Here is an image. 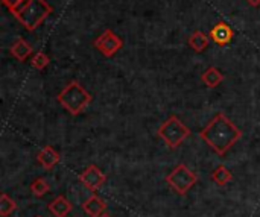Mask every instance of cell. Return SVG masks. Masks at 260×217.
I'll return each mask as SVG.
<instances>
[{"label": "cell", "mask_w": 260, "mask_h": 217, "mask_svg": "<svg viewBox=\"0 0 260 217\" xmlns=\"http://www.w3.org/2000/svg\"><path fill=\"white\" fill-rule=\"evenodd\" d=\"M37 217H41V216H37Z\"/></svg>", "instance_id": "7402d4cb"}, {"label": "cell", "mask_w": 260, "mask_h": 217, "mask_svg": "<svg viewBox=\"0 0 260 217\" xmlns=\"http://www.w3.org/2000/svg\"><path fill=\"white\" fill-rule=\"evenodd\" d=\"M56 100L72 116H79L91 103L93 97L78 81H72L61 90Z\"/></svg>", "instance_id": "3957f363"}, {"label": "cell", "mask_w": 260, "mask_h": 217, "mask_svg": "<svg viewBox=\"0 0 260 217\" xmlns=\"http://www.w3.org/2000/svg\"><path fill=\"white\" fill-rule=\"evenodd\" d=\"M11 12L24 29L32 32L53 12V8L46 0H23Z\"/></svg>", "instance_id": "7a4b0ae2"}, {"label": "cell", "mask_w": 260, "mask_h": 217, "mask_svg": "<svg viewBox=\"0 0 260 217\" xmlns=\"http://www.w3.org/2000/svg\"><path fill=\"white\" fill-rule=\"evenodd\" d=\"M93 46H94L104 56L111 58V56H114V55L122 49L123 41H122V38H120L116 32H113L111 29H107V30H104V32L94 40Z\"/></svg>", "instance_id": "8992f818"}, {"label": "cell", "mask_w": 260, "mask_h": 217, "mask_svg": "<svg viewBox=\"0 0 260 217\" xmlns=\"http://www.w3.org/2000/svg\"><path fill=\"white\" fill-rule=\"evenodd\" d=\"M49 62H50V59H49V56L44 52H37L30 58V64L37 70H44L49 65Z\"/></svg>", "instance_id": "ac0fdd59"}, {"label": "cell", "mask_w": 260, "mask_h": 217, "mask_svg": "<svg viewBox=\"0 0 260 217\" xmlns=\"http://www.w3.org/2000/svg\"><path fill=\"white\" fill-rule=\"evenodd\" d=\"M209 37H210L218 46H227V44L233 40V30H232V27H230L227 23L219 21V23H216V24L212 27Z\"/></svg>", "instance_id": "ba28073f"}, {"label": "cell", "mask_w": 260, "mask_h": 217, "mask_svg": "<svg viewBox=\"0 0 260 217\" xmlns=\"http://www.w3.org/2000/svg\"><path fill=\"white\" fill-rule=\"evenodd\" d=\"M79 181L82 183V186H85L88 190L96 192L105 181H107V175L94 164L88 166L81 175H79Z\"/></svg>", "instance_id": "52a82bcc"}, {"label": "cell", "mask_w": 260, "mask_h": 217, "mask_svg": "<svg viewBox=\"0 0 260 217\" xmlns=\"http://www.w3.org/2000/svg\"><path fill=\"white\" fill-rule=\"evenodd\" d=\"M247 2H248L251 6H256V8H257V6H260V0H247Z\"/></svg>", "instance_id": "ffe728a7"}, {"label": "cell", "mask_w": 260, "mask_h": 217, "mask_svg": "<svg viewBox=\"0 0 260 217\" xmlns=\"http://www.w3.org/2000/svg\"><path fill=\"white\" fill-rule=\"evenodd\" d=\"M82 210L90 217H99L102 213H105L107 210V204L96 195L90 196L84 204H82Z\"/></svg>", "instance_id": "8fae6325"}, {"label": "cell", "mask_w": 260, "mask_h": 217, "mask_svg": "<svg viewBox=\"0 0 260 217\" xmlns=\"http://www.w3.org/2000/svg\"><path fill=\"white\" fill-rule=\"evenodd\" d=\"M49 211L55 217H67V214L72 211V204L67 201L66 196H56L49 204Z\"/></svg>", "instance_id": "4fadbf2b"}, {"label": "cell", "mask_w": 260, "mask_h": 217, "mask_svg": "<svg viewBox=\"0 0 260 217\" xmlns=\"http://www.w3.org/2000/svg\"><path fill=\"white\" fill-rule=\"evenodd\" d=\"M200 137L218 155H225L242 138V131L224 113H219L201 129Z\"/></svg>", "instance_id": "6da1fadb"}, {"label": "cell", "mask_w": 260, "mask_h": 217, "mask_svg": "<svg viewBox=\"0 0 260 217\" xmlns=\"http://www.w3.org/2000/svg\"><path fill=\"white\" fill-rule=\"evenodd\" d=\"M157 134L166 143V146H169L171 149H177L186 138H189L190 129L177 116H171L166 122H163Z\"/></svg>", "instance_id": "277c9868"}, {"label": "cell", "mask_w": 260, "mask_h": 217, "mask_svg": "<svg viewBox=\"0 0 260 217\" xmlns=\"http://www.w3.org/2000/svg\"><path fill=\"white\" fill-rule=\"evenodd\" d=\"M99 217H111V216H110V214H107V213H102Z\"/></svg>", "instance_id": "44dd1931"}, {"label": "cell", "mask_w": 260, "mask_h": 217, "mask_svg": "<svg viewBox=\"0 0 260 217\" xmlns=\"http://www.w3.org/2000/svg\"><path fill=\"white\" fill-rule=\"evenodd\" d=\"M166 183L181 196H184L197 183H198V175H195L186 164H178L168 176Z\"/></svg>", "instance_id": "5b68a950"}, {"label": "cell", "mask_w": 260, "mask_h": 217, "mask_svg": "<svg viewBox=\"0 0 260 217\" xmlns=\"http://www.w3.org/2000/svg\"><path fill=\"white\" fill-rule=\"evenodd\" d=\"M209 38H210V37H207L204 32L197 30V32H193V33L189 37V46H190L195 52L201 53V52H204V50L209 47V43H210Z\"/></svg>", "instance_id": "5bb4252c"}, {"label": "cell", "mask_w": 260, "mask_h": 217, "mask_svg": "<svg viewBox=\"0 0 260 217\" xmlns=\"http://www.w3.org/2000/svg\"><path fill=\"white\" fill-rule=\"evenodd\" d=\"M222 81H224V73L216 67H209L206 71L201 73V82L209 88H216L218 85L222 84Z\"/></svg>", "instance_id": "7c38bea8"}, {"label": "cell", "mask_w": 260, "mask_h": 217, "mask_svg": "<svg viewBox=\"0 0 260 217\" xmlns=\"http://www.w3.org/2000/svg\"><path fill=\"white\" fill-rule=\"evenodd\" d=\"M49 190H50V186L44 178H37L30 184V192L37 198H43L46 193H49Z\"/></svg>", "instance_id": "e0dca14e"}, {"label": "cell", "mask_w": 260, "mask_h": 217, "mask_svg": "<svg viewBox=\"0 0 260 217\" xmlns=\"http://www.w3.org/2000/svg\"><path fill=\"white\" fill-rule=\"evenodd\" d=\"M212 179H213L218 186L224 187V186H227V184L233 179V175H232V172H230L225 166H218V167L213 170V173H212Z\"/></svg>", "instance_id": "9a60e30c"}, {"label": "cell", "mask_w": 260, "mask_h": 217, "mask_svg": "<svg viewBox=\"0 0 260 217\" xmlns=\"http://www.w3.org/2000/svg\"><path fill=\"white\" fill-rule=\"evenodd\" d=\"M23 0H2V3L9 9V11H12V9H15L20 3H21Z\"/></svg>", "instance_id": "d6986e66"}, {"label": "cell", "mask_w": 260, "mask_h": 217, "mask_svg": "<svg viewBox=\"0 0 260 217\" xmlns=\"http://www.w3.org/2000/svg\"><path fill=\"white\" fill-rule=\"evenodd\" d=\"M9 53H11L17 61L23 62L24 59H27L29 56L34 55V49H32V46H30L24 38H17L15 43L11 46Z\"/></svg>", "instance_id": "30bf717a"}, {"label": "cell", "mask_w": 260, "mask_h": 217, "mask_svg": "<svg viewBox=\"0 0 260 217\" xmlns=\"http://www.w3.org/2000/svg\"><path fill=\"white\" fill-rule=\"evenodd\" d=\"M17 210V204L14 199H11L6 193H2L0 196V216L8 217Z\"/></svg>", "instance_id": "2e32d148"}, {"label": "cell", "mask_w": 260, "mask_h": 217, "mask_svg": "<svg viewBox=\"0 0 260 217\" xmlns=\"http://www.w3.org/2000/svg\"><path fill=\"white\" fill-rule=\"evenodd\" d=\"M59 160H61L59 154L52 146H44L37 155V161L47 170L53 169L59 163Z\"/></svg>", "instance_id": "9c48e42d"}]
</instances>
